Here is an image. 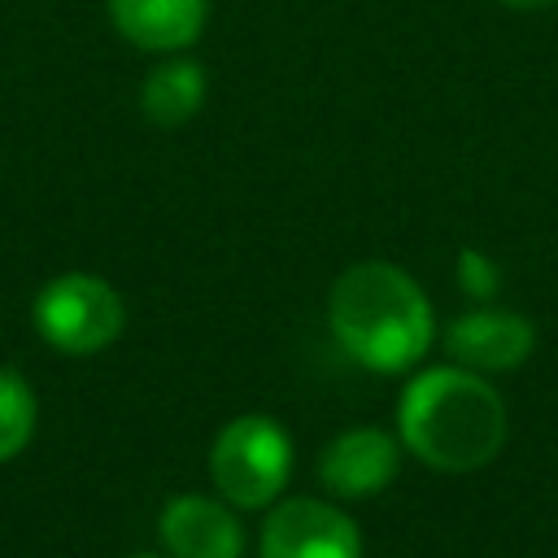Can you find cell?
Returning a JSON list of instances; mask_svg holds the SVG:
<instances>
[{
	"label": "cell",
	"mask_w": 558,
	"mask_h": 558,
	"mask_svg": "<svg viewBox=\"0 0 558 558\" xmlns=\"http://www.w3.org/2000/svg\"><path fill=\"white\" fill-rule=\"evenodd\" d=\"M340 349L371 371H405L432 344V305L418 283L388 262L349 266L327 301Z\"/></svg>",
	"instance_id": "1"
},
{
	"label": "cell",
	"mask_w": 558,
	"mask_h": 558,
	"mask_svg": "<svg viewBox=\"0 0 558 558\" xmlns=\"http://www.w3.org/2000/svg\"><path fill=\"white\" fill-rule=\"evenodd\" d=\"M401 440L440 471H475L506 440L501 397L471 371L432 366L401 392Z\"/></svg>",
	"instance_id": "2"
},
{
	"label": "cell",
	"mask_w": 558,
	"mask_h": 558,
	"mask_svg": "<svg viewBox=\"0 0 558 558\" xmlns=\"http://www.w3.org/2000/svg\"><path fill=\"white\" fill-rule=\"evenodd\" d=\"M292 471V440L288 432L266 418V414H244L231 418L209 453V475L222 488L227 501L257 510L266 501L279 497V488L288 484Z\"/></svg>",
	"instance_id": "3"
},
{
	"label": "cell",
	"mask_w": 558,
	"mask_h": 558,
	"mask_svg": "<svg viewBox=\"0 0 558 558\" xmlns=\"http://www.w3.org/2000/svg\"><path fill=\"white\" fill-rule=\"evenodd\" d=\"M126 323V310H122V296L96 279V275H57L52 283H44V292L35 296V327L39 336L61 349V353H100L118 340Z\"/></svg>",
	"instance_id": "4"
},
{
	"label": "cell",
	"mask_w": 558,
	"mask_h": 558,
	"mask_svg": "<svg viewBox=\"0 0 558 558\" xmlns=\"http://www.w3.org/2000/svg\"><path fill=\"white\" fill-rule=\"evenodd\" d=\"M262 558H362L357 527L327 501L292 497L262 527Z\"/></svg>",
	"instance_id": "5"
},
{
	"label": "cell",
	"mask_w": 558,
	"mask_h": 558,
	"mask_svg": "<svg viewBox=\"0 0 558 558\" xmlns=\"http://www.w3.org/2000/svg\"><path fill=\"white\" fill-rule=\"evenodd\" d=\"M397 462H401V453H397L392 436H384L379 427H353L323 449L318 475L336 497L357 501V497L384 493L397 475Z\"/></svg>",
	"instance_id": "6"
},
{
	"label": "cell",
	"mask_w": 558,
	"mask_h": 558,
	"mask_svg": "<svg viewBox=\"0 0 558 558\" xmlns=\"http://www.w3.org/2000/svg\"><path fill=\"white\" fill-rule=\"evenodd\" d=\"M113 31L144 52H183L201 39L209 0H105Z\"/></svg>",
	"instance_id": "7"
},
{
	"label": "cell",
	"mask_w": 558,
	"mask_h": 558,
	"mask_svg": "<svg viewBox=\"0 0 558 558\" xmlns=\"http://www.w3.org/2000/svg\"><path fill=\"white\" fill-rule=\"evenodd\" d=\"M532 323L510 310H471L462 314L445 344L471 371H510L532 353Z\"/></svg>",
	"instance_id": "8"
},
{
	"label": "cell",
	"mask_w": 558,
	"mask_h": 558,
	"mask_svg": "<svg viewBox=\"0 0 558 558\" xmlns=\"http://www.w3.org/2000/svg\"><path fill=\"white\" fill-rule=\"evenodd\" d=\"M161 541L174 558H240L244 549L235 514L209 497H174L161 510Z\"/></svg>",
	"instance_id": "9"
},
{
	"label": "cell",
	"mask_w": 558,
	"mask_h": 558,
	"mask_svg": "<svg viewBox=\"0 0 558 558\" xmlns=\"http://www.w3.org/2000/svg\"><path fill=\"white\" fill-rule=\"evenodd\" d=\"M201 105H205V70L187 57L161 61L140 87V109L157 126H183L187 118H196Z\"/></svg>",
	"instance_id": "10"
},
{
	"label": "cell",
	"mask_w": 558,
	"mask_h": 558,
	"mask_svg": "<svg viewBox=\"0 0 558 558\" xmlns=\"http://www.w3.org/2000/svg\"><path fill=\"white\" fill-rule=\"evenodd\" d=\"M35 432V392L17 371H0V462L17 458Z\"/></svg>",
	"instance_id": "11"
},
{
	"label": "cell",
	"mask_w": 558,
	"mask_h": 558,
	"mask_svg": "<svg viewBox=\"0 0 558 558\" xmlns=\"http://www.w3.org/2000/svg\"><path fill=\"white\" fill-rule=\"evenodd\" d=\"M458 275H462V288L475 292V296H488V292L497 288V270H493L475 248H462V257H458Z\"/></svg>",
	"instance_id": "12"
},
{
	"label": "cell",
	"mask_w": 558,
	"mask_h": 558,
	"mask_svg": "<svg viewBox=\"0 0 558 558\" xmlns=\"http://www.w3.org/2000/svg\"><path fill=\"white\" fill-rule=\"evenodd\" d=\"M506 9H523V13H541V9H549V4H558V0H501Z\"/></svg>",
	"instance_id": "13"
},
{
	"label": "cell",
	"mask_w": 558,
	"mask_h": 558,
	"mask_svg": "<svg viewBox=\"0 0 558 558\" xmlns=\"http://www.w3.org/2000/svg\"><path fill=\"white\" fill-rule=\"evenodd\" d=\"M135 558H153V554H135Z\"/></svg>",
	"instance_id": "14"
}]
</instances>
